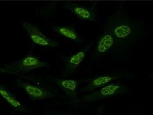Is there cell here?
Returning <instances> with one entry per match:
<instances>
[{
    "mask_svg": "<svg viewBox=\"0 0 153 115\" xmlns=\"http://www.w3.org/2000/svg\"><path fill=\"white\" fill-rule=\"evenodd\" d=\"M130 88L122 82H113L83 95L80 99L68 102L69 103H90L115 96L129 94Z\"/></svg>",
    "mask_w": 153,
    "mask_h": 115,
    "instance_id": "1",
    "label": "cell"
},
{
    "mask_svg": "<svg viewBox=\"0 0 153 115\" xmlns=\"http://www.w3.org/2000/svg\"><path fill=\"white\" fill-rule=\"evenodd\" d=\"M49 67V64L46 62L41 61L35 55H29L19 61L6 64L3 68L9 74L21 76L22 74H26L36 69Z\"/></svg>",
    "mask_w": 153,
    "mask_h": 115,
    "instance_id": "2",
    "label": "cell"
},
{
    "mask_svg": "<svg viewBox=\"0 0 153 115\" xmlns=\"http://www.w3.org/2000/svg\"><path fill=\"white\" fill-rule=\"evenodd\" d=\"M126 20L118 14L113 19L109 21L106 27V28L110 30L113 35L117 44H121L128 41L132 38L133 35L132 24Z\"/></svg>",
    "mask_w": 153,
    "mask_h": 115,
    "instance_id": "3",
    "label": "cell"
},
{
    "mask_svg": "<svg viewBox=\"0 0 153 115\" xmlns=\"http://www.w3.org/2000/svg\"><path fill=\"white\" fill-rule=\"evenodd\" d=\"M16 81L18 86L22 89L33 101H41L56 97L53 92L42 86L26 82L19 78Z\"/></svg>",
    "mask_w": 153,
    "mask_h": 115,
    "instance_id": "4",
    "label": "cell"
},
{
    "mask_svg": "<svg viewBox=\"0 0 153 115\" xmlns=\"http://www.w3.org/2000/svg\"><path fill=\"white\" fill-rule=\"evenodd\" d=\"M22 25L31 41L35 44L51 48H55L59 46V42L58 41L47 37L34 24L27 22H24Z\"/></svg>",
    "mask_w": 153,
    "mask_h": 115,
    "instance_id": "5",
    "label": "cell"
},
{
    "mask_svg": "<svg viewBox=\"0 0 153 115\" xmlns=\"http://www.w3.org/2000/svg\"><path fill=\"white\" fill-rule=\"evenodd\" d=\"M126 74L116 72V73H107L95 77L91 80H89L88 83L81 92L89 93L94 91L97 89L102 88L109 83L114 82L120 79L126 77Z\"/></svg>",
    "mask_w": 153,
    "mask_h": 115,
    "instance_id": "6",
    "label": "cell"
},
{
    "mask_svg": "<svg viewBox=\"0 0 153 115\" xmlns=\"http://www.w3.org/2000/svg\"><path fill=\"white\" fill-rule=\"evenodd\" d=\"M91 46V44L88 45L76 53L66 58L65 60L64 68L62 72V76H69L76 72L84 61Z\"/></svg>",
    "mask_w": 153,
    "mask_h": 115,
    "instance_id": "7",
    "label": "cell"
},
{
    "mask_svg": "<svg viewBox=\"0 0 153 115\" xmlns=\"http://www.w3.org/2000/svg\"><path fill=\"white\" fill-rule=\"evenodd\" d=\"M64 9L72 12L77 18L81 20L90 22H96V15L93 8L79 4L67 1L63 5Z\"/></svg>",
    "mask_w": 153,
    "mask_h": 115,
    "instance_id": "8",
    "label": "cell"
},
{
    "mask_svg": "<svg viewBox=\"0 0 153 115\" xmlns=\"http://www.w3.org/2000/svg\"><path fill=\"white\" fill-rule=\"evenodd\" d=\"M53 80L68 97L73 101L77 99L79 86L85 81L60 77H54Z\"/></svg>",
    "mask_w": 153,
    "mask_h": 115,
    "instance_id": "9",
    "label": "cell"
},
{
    "mask_svg": "<svg viewBox=\"0 0 153 115\" xmlns=\"http://www.w3.org/2000/svg\"><path fill=\"white\" fill-rule=\"evenodd\" d=\"M116 44L117 42L113 35L110 30L106 28L97 42L95 53L98 55L106 54L111 50Z\"/></svg>",
    "mask_w": 153,
    "mask_h": 115,
    "instance_id": "10",
    "label": "cell"
},
{
    "mask_svg": "<svg viewBox=\"0 0 153 115\" xmlns=\"http://www.w3.org/2000/svg\"><path fill=\"white\" fill-rule=\"evenodd\" d=\"M0 96L15 111L23 114L28 112V108L12 93L1 84H0Z\"/></svg>",
    "mask_w": 153,
    "mask_h": 115,
    "instance_id": "11",
    "label": "cell"
},
{
    "mask_svg": "<svg viewBox=\"0 0 153 115\" xmlns=\"http://www.w3.org/2000/svg\"><path fill=\"white\" fill-rule=\"evenodd\" d=\"M53 31L61 36L68 38L77 43H81L83 40L81 39L76 30L70 27L67 26H56L52 28Z\"/></svg>",
    "mask_w": 153,
    "mask_h": 115,
    "instance_id": "12",
    "label": "cell"
},
{
    "mask_svg": "<svg viewBox=\"0 0 153 115\" xmlns=\"http://www.w3.org/2000/svg\"><path fill=\"white\" fill-rule=\"evenodd\" d=\"M41 115H76L71 113H65L54 111H48Z\"/></svg>",
    "mask_w": 153,
    "mask_h": 115,
    "instance_id": "13",
    "label": "cell"
},
{
    "mask_svg": "<svg viewBox=\"0 0 153 115\" xmlns=\"http://www.w3.org/2000/svg\"><path fill=\"white\" fill-rule=\"evenodd\" d=\"M104 111L103 107L99 108L94 115H102Z\"/></svg>",
    "mask_w": 153,
    "mask_h": 115,
    "instance_id": "14",
    "label": "cell"
},
{
    "mask_svg": "<svg viewBox=\"0 0 153 115\" xmlns=\"http://www.w3.org/2000/svg\"><path fill=\"white\" fill-rule=\"evenodd\" d=\"M0 72L4 73H9V72L7 71H6V70L4 69V68L1 67H0Z\"/></svg>",
    "mask_w": 153,
    "mask_h": 115,
    "instance_id": "15",
    "label": "cell"
}]
</instances>
